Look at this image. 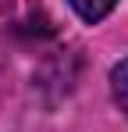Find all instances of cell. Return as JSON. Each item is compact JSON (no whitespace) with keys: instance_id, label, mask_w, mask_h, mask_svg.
Instances as JSON below:
<instances>
[{"instance_id":"obj_1","label":"cell","mask_w":128,"mask_h":132,"mask_svg":"<svg viewBox=\"0 0 128 132\" xmlns=\"http://www.w3.org/2000/svg\"><path fill=\"white\" fill-rule=\"evenodd\" d=\"M71 7H75V14L82 18V22H100V18H107L110 11H114V4L117 0H68Z\"/></svg>"},{"instance_id":"obj_2","label":"cell","mask_w":128,"mask_h":132,"mask_svg":"<svg viewBox=\"0 0 128 132\" xmlns=\"http://www.w3.org/2000/svg\"><path fill=\"white\" fill-rule=\"evenodd\" d=\"M110 89H114V100L128 111V61L114 64V71H110Z\"/></svg>"}]
</instances>
